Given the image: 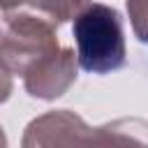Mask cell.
I'll list each match as a JSON object with an SVG mask.
<instances>
[{
    "label": "cell",
    "instance_id": "cell-1",
    "mask_svg": "<svg viewBox=\"0 0 148 148\" xmlns=\"http://www.w3.org/2000/svg\"><path fill=\"white\" fill-rule=\"evenodd\" d=\"M76 62L90 74H109L125 65V32L120 14L102 2H86L74 14Z\"/></svg>",
    "mask_w": 148,
    "mask_h": 148
},
{
    "label": "cell",
    "instance_id": "cell-2",
    "mask_svg": "<svg viewBox=\"0 0 148 148\" xmlns=\"http://www.w3.org/2000/svg\"><path fill=\"white\" fill-rule=\"evenodd\" d=\"M136 118H123L104 127H88L72 111H53L28 125L23 146H90V143H148V130L125 132Z\"/></svg>",
    "mask_w": 148,
    "mask_h": 148
},
{
    "label": "cell",
    "instance_id": "cell-3",
    "mask_svg": "<svg viewBox=\"0 0 148 148\" xmlns=\"http://www.w3.org/2000/svg\"><path fill=\"white\" fill-rule=\"evenodd\" d=\"M30 9H35L37 14L46 16L49 21H53L56 25L74 18V14L88 2V0H25Z\"/></svg>",
    "mask_w": 148,
    "mask_h": 148
},
{
    "label": "cell",
    "instance_id": "cell-4",
    "mask_svg": "<svg viewBox=\"0 0 148 148\" xmlns=\"http://www.w3.org/2000/svg\"><path fill=\"white\" fill-rule=\"evenodd\" d=\"M127 14L132 18L134 35L148 42V0H127Z\"/></svg>",
    "mask_w": 148,
    "mask_h": 148
},
{
    "label": "cell",
    "instance_id": "cell-5",
    "mask_svg": "<svg viewBox=\"0 0 148 148\" xmlns=\"http://www.w3.org/2000/svg\"><path fill=\"white\" fill-rule=\"evenodd\" d=\"M9 92H12V72L0 60V102H5L9 97Z\"/></svg>",
    "mask_w": 148,
    "mask_h": 148
},
{
    "label": "cell",
    "instance_id": "cell-6",
    "mask_svg": "<svg viewBox=\"0 0 148 148\" xmlns=\"http://www.w3.org/2000/svg\"><path fill=\"white\" fill-rule=\"evenodd\" d=\"M21 2H25V0H0V7H2V9H14V7H18Z\"/></svg>",
    "mask_w": 148,
    "mask_h": 148
},
{
    "label": "cell",
    "instance_id": "cell-7",
    "mask_svg": "<svg viewBox=\"0 0 148 148\" xmlns=\"http://www.w3.org/2000/svg\"><path fill=\"white\" fill-rule=\"evenodd\" d=\"M2 130V127H0ZM0 146H5V136H2V132H0Z\"/></svg>",
    "mask_w": 148,
    "mask_h": 148
}]
</instances>
